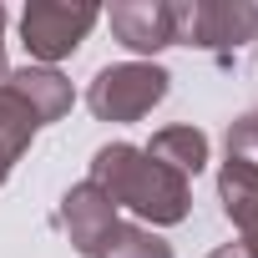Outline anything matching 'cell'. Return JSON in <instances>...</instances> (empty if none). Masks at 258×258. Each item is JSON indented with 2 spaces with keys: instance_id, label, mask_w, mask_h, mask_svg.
I'll return each mask as SVG.
<instances>
[{
  "instance_id": "9c48e42d",
  "label": "cell",
  "mask_w": 258,
  "mask_h": 258,
  "mask_svg": "<svg viewBox=\"0 0 258 258\" xmlns=\"http://www.w3.org/2000/svg\"><path fill=\"white\" fill-rule=\"evenodd\" d=\"M147 157L162 162V167H172L177 177H187V172H203L208 167V137L198 132V126H167V132L152 137Z\"/></svg>"
},
{
  "instance_id": "3957f363",
  "label": "cell",
  "mask_w": 258,
  "mask_h": 258,
  "mask_svg": "<svg viewBox=\"0 0 258 258\" xmlns=\"http://www.w3.org/2000/svg\"><path fill=\"white\" fill-rule=\"evenodd\" d=\"M167 71L152 66V61H121V66H106L91 91H86V106L101 116V121H137L147 116L162 96H167Z\"/></svg>"
},
{
  "instance_id": "6da1fadb",
  "label": "cell",
  "mask_w": 258,
  "mask_h": 258,
  "mask_svg": "<svg viewBox=\"0 0 258 258\" xmlns=\"http://www.w3.org/2000/svg\"><path fill=\"white\" fill-rule=\"evenodd\" d=\"M86 182H96L111 203H126L147 223H182L187 218V177H177L172 167L152 162L147 152L126 147V142L101 147Z\"/></svg>"
},
{
  "instance_id": "4fadbf2b",
  "label": "cell",
  "mask_w": 258,
  "mask_h": 258,
  "mask_svg": "<svg viewBox=\"0 0 258 258\" xmlns=\"http://www.w3.org/2000/svg\"><path fill=\"white\" fill-rule=\"evenodd\" d=\"M213 258H253V253H248V248H243V243H228V248H218V253H213Z\"/></svg>"
},
{
  "instance_id": "5b68a950",
  "label": "cell",
  "mask_w": 258,
  "mask_h": 258,
  "mask_svg": "<svg viewBox=\"0 0 258 258\" xmlns=\"http://www.w3.org/2000/svg\"><path fill=\"white\" fill-rule=\"evenodd\" d=\"M61 223H66L71 243H76L86 258H101V248H106V238H111V228H116V203H111L96 182H81V187L66 192Z\"/></svg>"
},
{
  "instance_id": "7c38bea8",
  "label": "cell",
  "mask_w": 258,
  "mask_h": 258,
  "mask_svg": "<svg viewBox=\"0 0 258 258\" xmlns=\"http://www.w3.org/2000/svg\"><path fill=\"white\" fill-rule=\"evenodd\" d=\"M228 157H258V111H248L243 121L228 126Z\"/></svg>"
},
{
  "instance_id": "7a4b0ae2",
  "label": "cell",
  "mask_w": 258,
  "mask_h": 258,
  "mask_svg": "<svg viewBox=\"0 0 258 258\" xmlns=\"http://www.w3.org/2000/svg\"><path fill=\"white\" fill-rule=\"evenodd\" d=\"M253 36H258V6H248V0H192V6H172V46L238 51Z\"/></svg>"
},
{
  "instance_id": "30bf717a",
  "label": "cell",
  "mask_w": 258,
  "mask_h": 258,
  "mask_svg": "<svg viewBox=\"0 0 258 258\" xmlns=\"http://www.w3.org/2000/svg\"><path fill=\"white\" fill-rule=\"evenodd\" d=\"M36 111L21 101V91L11 86V81H0V157L6 162H16L26 147H31V137H36Z\"/></svg>"
},
{
  "instance_id": "ba28073f",
  "label": "cell",
  "mask_w": 258,
  "mask_h": 258,
  "mask_svg": "<svg viewBox=\"0 0 258 258\" xmlns=\"http://www.w3.org/2000/svg\"><path fill=\"white\" fill-rule=\"evenodd\" d=\"M16 91H21V101L36 111V121H56V116H66L71 111V81L61 76V71H51V66H26V71H16V76H6Z\"/></svg>"
},
{
  "instance_id": "277c9868",
  "label": "cell",
  "mask_w": 258,
  "mask_h": 258,
  "mask_svg": "<svg viewBox=\"0 0 258 258\" xmlns=\"http://www.w3.org/2000/svg\"><path fill=\"white\" fill-rule=\"evenodd\" d=\"M101 21L96 6H66V0H36V6H26L21 16V36H26V51L36 61H61L71 56L86 31Z\"/></svg>"
},
{
  "instance_id": "5bb4252c",
  "label": "cell",
  "mask_w": 258,
  "mask_h": 258,
  "mask_svg": "<svg viewBox=\"0 0 258 258\" xmlns=\"http://www.w3.org/2000/svg\"><path fill=\"white\" fill-rule=\"evenodd\" d=\"M0 31H6V11H0ZM0 76H6V41H0Z\"/></svg>"
},
{
  "instance_id": "8992f818",
  "label": "cell",
  "mask_w": 258,
  "mask_h": 258,
  "mask_svg": "<svg viewBox=\"0 0 258 258\" xmlns=\"http://www.w3.org/2000/svg\"><path fill=\"white\" fill-rule=\"evenodd\" d=\"M106 21H111L116 41L132 46V51L172 46V6H162V0H126V6H111Z\"/></svg>"
},
{
  "instance_id": "8fae6325",
  "label": "cell",
  "mask_w": 258,
  "mask_h": 258,
  "mask_svg": "<svg viewBox=\"0 0 258 258\" xmlns=\"http://www.w3.org/2000/svg\"><path fill=\"white\" fill-rule=\"evenodd\" d=\"M101 258H172V248H167L157 233H147V228L116 223L111 238H106V248H101Z\"/></svg>"
},
{
  "instance_id": "9a60e30c",
  "label": "cell",
  "mask_w": 258,
  "mask_h": 258,
  "mask_svg": "<svg viewBox=\"0 0 258 258\" xmlns=\"http://www.w3.org/2000/svg\"><path fill=\"white\" fill-rule=\"evenodd\" d=\"M6 177H11V162H6V157H0V182H6Z\"/></svg>"
},
{
  "instance_id": "52a82bcc",
  "label": "cell",
  "mask_w": 258,
  "mask_h": 258,
  "mask_svg": "<svg viewBox=\"0 0 258 258\" xmlns=\"http://www.w3.org/2000/svg\"><path fill=\"white\" fill-rule=\"evenodd\" d=\"M218 192H223L228 218H233L238 233H243V248L258 258V162L228 157V162H223V177H218Z\"/></svg>"
}]
</instances>
